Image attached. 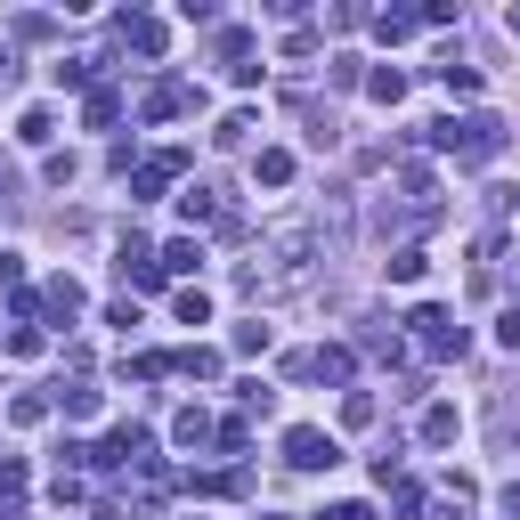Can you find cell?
Returning a JSON list of instances; mask_svg holds the SVG:
<instances>
[{
	"instance_id": "cell-1",
	"label": "cell",
	"mask_w": 520,
	"mask_h": 520,
	"mask_svg": "<svg viewBox=\"0 0 520 520\" xmlns=\"http://www.w3.org/2000/svg\"><path fill=\"white\" fill-rule=\"evenodd\" d=\"M309 277H317V228H309V220H277L269 236H260V260L244 269L252 301H285V293H301Z\"/></svg>"
},
{
	"instance_id": "cell-2",
	"label": "cell",
	"mask_w": 520,
	"mask_h": 520,
	"mask_svg": "<svg viewBox=\"0 0 520 520\" xmlns=\"http://www.w3.org/2000/svg\"><path fill=\"white\" fill-rule=\"evenodd\" d=\"M431 147H447L455 163H496L504 155V122L496 114H472V122L447 114V122H431Z\"/></svg>"
},
{
	"instance_id": "cell-3",
	"label": "cell",
	"mask_w": 520,
	"mask_h": 520,
	"mask_svg": "<svg viewBox=\"0 0 520 520\" xmlns=\"http://www.w3.org/2000/svg\"><path fill=\"white\" fill-rule=\"evenodd\" d=\"M407 334H415V342H423L431 358H464V350H472V334H464V325H455L447 309H431V301H423V309L407 317Z\"/></svg>"
},
{
	"instance_id": "cell-4",
	"label": "cell",
	"mask_w": 520,
	"mask_h": 520,
	"mask_svg": "<svg viewBox=\"0 0 520 520\" xmlns=\"http://www.w3.org/2000/svg\"><path fill=\"white\" fill-rule=\"evenodd\" d=\"M285 464H293V472H334V464H342V447H334V431L293 423V431H285Z\"/></svg>"
},
{
	"instance_id": "cell-5",
	"label": "cell",
	"mask_w": 520,
	"mask_h": 520,
	"mask_svg": "<svg viewBox=\"0 0 520 520\" xmlns=\"http://www.w3.org/2000/svg\"><path fill=\"white\" fill-rule=\"evenodd\" d=\"M179 171H187V155H179V147H163V155H147V163H139V179H130V187H139V204H155V195H163V187H171Z\"/></svg>"
},
{
	"instance_id": "cell-6",
	"label": "cell",
	"mask_w": 520,
	"mask_h": 520,
	"mask_svg": "<svg viewBox=\"0 0 520 520\" xmlns=\"http://www.w3.org/2000/svg\"><path fill=\"white\" fill-rule=\"evenodd\" d=\"M179 220H187V228H220V220H228L220 187H187V195H179Z\"/></svg>"
},
{
	"instance_id": "cell-7",
	"label": "cell",
	"mask_w": 520,
	"mask_h": 520,
	"mask_svg": "<svg viewBox=\"0 0 520 520\" xmlns=\"http://www.w3.org/2000/svg\"><path fill=\"white\" fill-rule=\"evenodd\" d=\"M122 41H130V49H139V57H163V49H171V33H163V17H139V9H130V17H122Z\"/></svg>"
},
{
	"instance_id": "cell-8",
	"label": "cell",
	"mask_w": 520,
	"mask_h": 520,
	"mask_svg": "<svg viewBox=\"0 0 520 520\" xmlns=\"http://www.w3.org/2000/svg\"><path fill=\"white\" fill-rule=\"evenodd\" d=\"M187 106H195V90H187V82H155L139 114H147V122H171V114H187Z\"/></svg>"
},
{
	"instance_id": "cell-9",
	"label": "cell",
	"mask_w": 520,
	"mask_h": 520,
	"mask_svg": "<svg viewBox=\"0 0 520 520\" xmlns=\"http://www.w3.org/2000/svg\"><path fill=\"white\" fill-rule=\"evenodd\" d=\"M171 439H179V447H212V439H220V423H212L204 407H179V415H171Z\"/></svg>"
},
{
	"instance_id": "cell-10",
	"label": "cell",
	"mask_w": 520,
	"mask_h": 520,
	"mask_svg": "<svg viewBox=\"0 0 520 520\" xmlns=\"http://www.w3.org/2000/svg\"><path fill=\"white\" fill-rule=\"evenodd\" d=\"M41 309H49L57 325H74V317H82V285H74V277H49V293H41Z\"/></svg>"
},
{
	"instance_id": "cell-11",
	"label": "cell",
	"mask_w": 520,
	"mask_h": 520,
	"mask_svg": "<svg viewBox=\"0 0 520 520\" xmlns=\"http://www.w3.org/2000/svg\"><path fill=\"white\" fill-rule=\"evenodd\" d=\"M350 366H358V358H350L342 342H334V350H309V382H350Z\"/></svg>"
},
{
	"instance_id": "cell-12",
	"label": "cell",
	"mask_w": 520,
	"mask_h": 520,
	"mask_svg": "<svg viewBox=\"0 0 520 520\" xmlns=\"http://www.w3.org/2000/svg\"><path fill=\"white\" fill-rule=\"evenodd\" d=\"M423 269H431V260H423V244H399V252L382 260V277H390V285H415Z\"/></svg>"
},
{
	"instance_id": "cell-13",
	"label": "cell",
	"mask_w": 520,
	"mask_h": 520,
	"mask_svg": "<svg viewBox=\"0 0 520 520\" xmlns=\"http://www.w3.org/2000/svg\"><path fill=\"white\" fill-rule=\"evenodd\" d=\"M455 431H464L455 407H423V447H455Z\"/></svg>"
},
{
	"instance_id": "cell-14",
	"label": "cell",
	"mask_w": 520,
	"mask_h": 520,
	"mask_svg": "<svg viewBox=\"0 0 520 520\" xmlns=\"http://www.w3.org/2000/svg\"><path fill=\"white\" fill-rule=\"evenodd\" d=\"M366 98H374V106H399V98H407V74H399V65H374V74H366Z\"/></svg>"
},
{
	"instance_id": "cell-15",
	"label": "cell",
	"mask_w": 520,
	"mask_h": 520,
	"mask_svg": "<svg viewBox=\"0 0 520 520\" xmlns=\"http://www.w3.org/2000/svg\"><path fill=\"white\" fill-rule=\"evenodd\" d=\"M415 25H423L415 9H374V41H390V49H399V41L415 33Z\"/></svg>"
},
{
	"instance_id": "cell-16",
	"label": "cell",
	"mask_w": 520,
	"mask_h": 520,
	"mask_svg": "<svg viewBox=\"0 0 520 520\" xmlns=\"http://www.w3.org/2000/svg\"><path fill=\"white\" fill-rule=\"evenodd\" d=\"M252 179H260V187H285V179H293V155H285V147H260V155H252Z\"/></svg>"
},
{
	"instance_id": "cell-17",
	"label": "cell",
	"mask_w": 520,
	"mask_h": 520,
	"mask_svg": "<svg viewBox=\"0 0 520 520\" xmlns=\"http://www.w3.org/2000/svg\"><path fill=\"white\" fill-rule=\"evenodd\" d=\"M269 342H277V334H269V325H260V317H244V325H236V334H228V350H236V358H260V350H269Z\"/></svg>"
},
{
	"instance_id": "cell-18",
	"label": "cell",
	"mask_w": 520,
	"mask_h": 520,
	"mask_svg": "<svg viewBox=\"0 0 520 520\" xmlns=\"http://www.w3.org/2000/svg\"><path fill=\"white\" fill-rule=\"evenodd\" d=\"M358 350H366V358H407V334H382V325H358Z\"/></svg>"
},
{
	"instance_id": "cell-19",
	"label": "cell",
	"mask_w": 520,
	"mask_h": 520,
	"mask_svg": "<svg viewBox=\"0 0 520 520\" xmlns=\"http://www.w3.org/2000/svg\"><path fill=\"white\" fill-rule=\"evenodd\" d=\"M155 260H163V277H171V269L187 277V269H195V260H204V244H195V236H179V244H163Z\"/></svg>"
},
{
	"instance_id": "cell-20",
	"label": "cell",
	"mask_w": 520,
	"mask_h": 520,
	"mask_svg": "<svg viewBox=\"0 0 520 520\" xmlns=\"http://www.w3.org/2000/svg\"><path fill=\"white\" fill-rule=\"evenodd\" d=\"M171 374H195V382H212V374H220V350H179V358H171Z\"/></svg>"
},
{
	"instance_id": "cell-21",
	"label": "cell",
	"mask_w": 520,
	"mask_h": 520,
	"mask_svg": "<svg viewBox=\"0 0 520 520\" xmlns=\"http://www.w3.org/2000/svg\"><path fill=\"white\" fill-rule=\"evenodd\" d=\"M98 65H106V57H65V65H57V82H65V90H90V82H98Z\"/></svg>"
},
{
	"instance_id": "cell-22",
	"label": "cell",
	"mask_w": 520,
	"mask_h": 520,
	"mask_svg": "<svg viewBox=\"0 0 520 520\" xmlns=\"http://www.w3.org/2000/svg\"><path fill=\"white\" fill-rule=\"evenodd\" d=\"M439 82H447V98H480V74H472V65H455V57L439 65Z\"/></svg>"
},
{
	"instance_id": "cell-23",
	"label": "cell",
	"mask_w": 520,
	"mask_h": 520,
	"mask_svg": "<svg viewBox=\"0 0 520 520\" xmlns=\"http://www.w3.org/2000/svg\"><path fill=\"white\" fill-rule=\"evenodd\" d=\"M49 407H65V415H98V390H90V382H74V390H57Z\"/></svg>"
},
{
	"instance_id": "cell-24",
	"label": "cell",
	"mask_w": 520,
	"mask_h": 520,
	"mask_svg": "<svg viewBox=\"0 0 520 520\" xmlns=\"http://www.w3.org/2000/svg\"><path fill=\"white\" fill-rule=\"evenodd\" d=\"M82 114H90V130H106V122L122 114V90H90V106H82Z\"/></svg>"
},
{
	"instance_id": "cell-25",
	"label": "cell",
	"mask_w": 520,
	"mask_h": 520,
	"mask_svg": "<svg viewBox=\"0 0 520 520\" xmlns=\"http://www.w3.org/2000/svg\"><path fill=\"white\" fill-rule=\"evenodd\" d=\"M390 512L415 520V512H423V488H415V480H390Z\"/></svg>"
},
{
	"instance_id": "cell-26",
	"label": "cell",
	"mask_w": 520,
	"mask_h": 520,
	"mask_svg": "<svg viewBox=\"0 0 520 520\" xmlns=\"http://www.w3.org/2000/svg\"><path fill=\"white\" fill-rule=\"evenodd\" d=\"M342 423H350V431L374 423V390H350V399H342Z\"/></svg>"
},
{
	"instance_id": "cell-27",
	"label": "cell",
	"mask_w": 520,
	"mask_h": 520,
	"mask_svg": "<svg viewBox=\"0 0 520 520\" xmlns=\"http://www.w3.org/2000/svg\"><path fill=\"white\" fill-rule=\"evenodd\" d=\"M49 130H57V122H49V114H41V106H33V114H25V122H17V139H25V147H49Z\"/></svg>"
},
{
	"instance_id": "cell-28",
	"label": "cell",
	"mask_w": 520,
	"mask_h": 520,
	"mask_svg": "<svg viewBox=\"0 0 520 520\" xmlns=\"http://www.w3.org/2000/svg\"><path fill=\"white\" fill-rule=\"evenodd\" d=\"M236 399H244L252 415H269V407H277V390H269V382H236Z\"/></svg>"
},
{
	"instance_id": "cell-29",
	"label": "cell",
	"mask_w": 520,
	"mask_h": 520,
	"mask_svg": "<svg viewBox=\"0 0 520 520\" xmlns=\"http://www.w3.org/2000/svg\"><path fill=\"white\" fill-rule=\"evenodd\" d=\"M212 139H220V147H244V139H252V114H228V122L212 130Z\"/></svg>"
},
{
	"instance_id": "cell-30",
	"label": "cell",
	"mask_w": 520,
	"mask_h": 520,
	"mask_svg": "<svg viewBox=\"0 0 520 520\" xmlns=\"http://www.w3.org/2000/svg\"><path fill=\"white\" fill-rule=\"evenodd\" d=\"M171 309H179V325H204V317H212V301H204V293H179Z\"/></svg>"
},
{
	"instance_id": "cell-31",
	"label": "cell",
	"mask_w": 520,
	"mask_h": 520,
	"mask_svg": "<svg viewBox=\"0 0 520 520\" xmlns=\"http://www.w3.org/2000/svg\"><path fill=\"white\" fill-rule=\"evenodd\" d=\"M130 374H139V382H163V374H171V358H163V350H147V358H130Z\"/></svg>"
},
{
	"instance_id": "cell-32",
	"label": "cell",
	"mask_w": 520,
	"mask_h": 520,
	"mask_svg": "<svg viewBox=\"0 0 520 520\" xmlns=\"http://www.w3.org/2000/svg\"><path fill=\"white\" fill-rule=\"evenodd\" d=\"M41 415H49V399H41V390H25V399L9 407V423H41Z\"/></svg>"
},
{
	"instance_id": "cell-33",
	"label": "cell",
	"mask_w": 520,
	"mask_h": 520,
	"mask_svg": "<svg viewBox=\"0 0 520 520\" xmlns=\"http://www.w3.org/2000/svg\"><path fill=\"white\" fill-rule=\"evenodd\" d=\"M496 342H504V350H520V301H512V309L496 317Z\"/></svg>"
},
{
	"instance_id": "cell-34",
	"label": "cell",
	"mask_w": 520,
	"mask_h": 520,
	"mask_svg": "<svg viewBox=\"0 0 520 520\" xmlns=\"http://www.w3.org/2000/svg\"><path fill=\"white\" fill-rule=\"evenodd\" d=\"M0 496H25V464H9V455H0Z\"/></svg>"
},
{
	"instance_id": "cell-35",
	"label": "cell",
	"mask_w": 520,
	"mask_h": 520,
	"mask_svg": "<svg viewBox=\"0 0 520 520\" xmlns=\"http://www.w3.org/2000/svg\"><path fill=\"white\" fill-rule=\"evenodd\" d=\"M325 520H374V504H334Z\"/></svg>"
},
{
	"instance_id": "cell-36",
	"label": "cell",
	"mask_w": 520,
	"mask_h": 520,
	"mask_svg": "<svg viewBox=\"0 0 520 520\" xmlns=\"http://www.w3.org/2000/svg\"><path fill=\"white\" fill-rule=\"evenodd\" d=\"M504 33H512V41H520V9H504Z\"/></svg>"
},
{
	"instance_id": "cell-37",
	"label": "cell",
	"mask_w": 520,
	"mask_h": 520,
	"mask_svg": "<svg viewBox=\"0 0 520 520\" xmlns=\"http://www.w3.org/2000/svg\"><path fill=\"white\" fill-rule=\"evenodd\" d=\"M9 520H17V512H9Z\"/></svg>"
}]
</instances>
